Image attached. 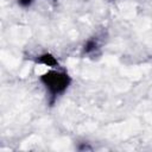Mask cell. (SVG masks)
Masks as SVG:
<instances>
[{
    "label": "cell",
    "instance_id": "cell-1",
    "mask_svg": "<svg viewBox=\"0 0 152 152\" xmlns=\"http://www.w3.org/2000/svg\"><path fill=\"white\" fill-rule=\"evenodd\" d=\"M40 82L48 89L50 95L55 99L69 88L71 83V77L65 71L51 69L40 76Z\"/></svg>",
    "mask_w": 152,
    "mask_h": 152
},
{
    "label": "cell",
    "instance_id": "cell-2",
    "mask_svg": "<svg viewBox=\"0 0 152 152\" xmlns=\"http://www.w3.org/2000/svg\"><path fill=\"white\" fill-rule=\"evenodd\" d=\"M37 62L39 63V64H42V65H45V66H49V68H56V66H58V61H57V58L53 56V55H51V53H49V52H45V53H43V55H40L38 58H37Z\"/></svg>",
    "mask_w": 152,
    "mask_h": 152
},
{
    "label": "cell",
    "instance_id": "cell-3",
    "mask_svg": "<svg viewBox=\"0 0 152 152\" xmlns=\"http://www.w3.org/2000/svg\"><path fill=\"white\" fill-rule=\"evenodd\" d=\"M96 49H97V42L94 40V39H89V40L86 42V44L83 46V52L89 55V53L94 52Z\"/></svg>",
    "mask_w": 152,
    "mask_h": 152
},
{
    "label": "cell",
    "instance_id": "cell-4",
    "mask_svg": "<svg viewBox=\"0 0 152 152\" xmlns=\"http://www.w3.org/2000/svg\"><path fill=\"white\" fill-rule=\"evenodd\" d=\"M18 1V4L21 6V7H28L32 2H33V0H17Z\"/></svg>",
    "mask_w": 152,
    "mask_h": 152
}]
</instances>
